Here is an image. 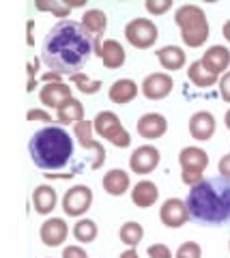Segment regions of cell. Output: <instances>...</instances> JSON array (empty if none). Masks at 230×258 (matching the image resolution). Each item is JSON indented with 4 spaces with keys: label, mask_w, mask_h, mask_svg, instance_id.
I'll list each match as a JSON object with an SVG mask.
<instances>
[{
    "label": "cell",
    "mask_w": 230,
    "mask_h": 258,
    "mask_svg": "<svg viewBox=\"0 0 230 258\" xmlns=\"http://www.w3.org/2000/svg\"><path fill=\"white\" fill-rule=\"evenodd\" d=\"M189 215L200 224H224L230 220V179H204L189 189Z\"/></svg>",
    "instance_id": "cell-2"
},
{
    "label": "cell",
    "mask_w": 230,
    "mask_h": 258,
    "mask_svg": "<svg viewBox=\"0 0 230 258\" xmlns=\"http://www.w3.org/2000/svg\"><path fill=\"white\" fill-rule=\"evenodd\" d=\"M26 43L35 45V22L33 20H28V24H26Z\"/></svg>",
    "instance_id": "cell-41"
},
{
    "label": "cell",
    "mask_w": 230,
    "mask_h": 258,
    "mask_svg": "<svg viewBox=\"0 0 230 258\" xmlns=\"http://www.w3.org/2000/svg\"><path fill=\"white\" fill-rule=\"evenodd\" d=\"M157 37H160V30H157L155 22H150L148 18H136L125 26V39L138 50L153 47Z\"/></svg>",
    "instance_id": "cell-6"
},
{
    "label": "cell",
    "mask_w": 230,
    "mask_h": 258,
    "mask_svg": "<svg viewBox=\"0 0 230 258\" xmlns=\"http://www.w3.org/2000/svg\"><path fill=\"white\" fill-rule=\"evenodd\" d=\"M174 24L181 28V39L187 47H202L209 39L207 15L198 5H183L174 13Z\"/></svg>",
    "instance_id": "cell-4"
},
{
    "label": "cell",
    "mask_w": 230,
    "mask_h": 258,
    "mask_svg": "<svg viewBox=\"0 0 230 258\" xmlns=\"http://www.w3.org/2000/svg\"><path fill=\"white\" fill-rule=\"evenodd\" d=\"M219 95H221V99H224L226 103H230V71H226L224 76L219 78Z\"/></svg>",
    "instance_id": "cell-36"
},
{
    "label": "cell",
    "mask_w": 230,
    "mask_h": 258,
    "mask_svg": "<svg viewBox=\"0 0 230 258\" xmlns=\"http://www.w3.org/2000/svg\"><path fill=\"white\" fill-rule=\"evenodd\" d=\"M37 71H39V58H30V60H28V64H26V74H28V80H35Z\"/></svg>",
    "instance_id": "cell-39"
},
{
    "label": "cell",
    "mask_w": 230,
    "mask_h": 258,
    "mask_svg": "<svg viewBox=\"0 0 230 258\" xmlns=\"http://www.w3.org/2000/svg\"><path fill=\"white\" fill-rule=\"evenodd\" d=\"M108 97L112 103H116V106H125V103H129L138 97V84L129 78H121L110 86Z\"/></svg>",
    "instance_id": "cell-18"
},
{
    "label": "cell",
    "mask_w": 230,
    "mask_h": 258,
    "mask_svg": "<svg viewBox=\"0 0 230 258\" xmlns=\"http://www.w3.org/2000/svg\"><path fill=\"white\" fill-rule=\"evenodd\" d=\"M144 7L150 15H164L172 9V3L170 0H146Z\"/></svg>",
    "instance_id": "cell-32"
},
{
    "label": "cell",
    "mask_w": 230,
    "mask_h": 258,
    "mask_svg": "<svg viewBox=\"0 0 230 258\" xmlns=\"http://www.w3.org/2000/svg\"><path fill=\"white\" fill-rule=\"evenodd\" d=\"M28 153L35 166H39L41 170H60L73 155V138L62 127H43L33 134L28 142Z\"/></svg>",
    "instance_id": "cell-3"
},
{
    "label": "cell",
    "mask_w": 230,
    "mask_h": 258,
    "mask_svg": "<svg viewBox=\"0 0 230 258\" xmlns=\"http://www.w3.org/2000/svg\"><path fill=\"white\" fill-rule=\"evenodd\" d=\"M71 82H73V86L84 95H95V93L101 91V86H104L99 80H91L89 76H84V74H73L71 76Z\"/></svg>",
    "instance_id": "cell-29"
},
{
    "label": "cell",
    "mask_w": 230,
    "mask_h": 258,
    "mask_svg": "<svg viewBox=\"0 0 230 258\" xmlns=\"http://www.w3.org/2000/svg\"><path fill=\"white\" fill-rule=\"evenodd\" d=\"M71 86L65 82H56V84H43L41 91H39V99L45 108H54L58 110L62 103L71 99Z\"/></svg>",
    "instance_id": "cell-15"
},
{
    "label": "cell",
    "mask_w": 230,
    "mask_h": 258,
    "mask_svg": "<svg viewBox=\"0 0 230 258\" xmlns=\"http://www.w3.org/2000/svg\"><path fill=\"white\" fill-rule=\"evenodd\" d=\"M28 120H41V123H52V114L47 110H41V108H33V110H28V114H26Z\"/></svg>",
    "instance_id": "cell-35"
},
{
    "label": "cell",
    "mask_w": 230,
    "mask_h": 258,
    "mask_svg": "<svg viewBox=\"0 0 230 258\" xmlns=\"http://www.w3.org/2000/svg\"><path fill=\"white\" fill-rule=\"evenodd\" d=\"M93 205V189L89 185H73L62 196V211L69 217H82Z\"/></svg>",
    "instance_id": "cell-7"
},
{
    "label": "cell",
    "mask_w": 230,
    "mask_h": 258,
    "mask_svg": "<svg viewBox=\"0 0 230 258\" xmlns=\"http://www.w3.org/2000/svg\"><path fill=\"white\" fill-rule=\"evenodd\" d=\"M187 78H189V82H192L194 86H198V88H211V86L219 84V76L213 74L202 60H196V62L189 64Z\"/></svg>",
    "instance_id": "cell-22"
},
{
    "label": "cell",
    "mask_w": 230,
    "mask_h": 258,
    "mask_svg": "<svg viewBox=\"0 0 230 258\" xmlns=\"http://www.w3.org/2000/svg\"><path fill=\"white\" fill-rule=\"evenodd\" d=\"M160 198V189L153 181H140L131 187V203L140 209H148L157 203Z\"/></svg>",
    "instance_id": "cell-19"
},
{
    "label": "cell",
    "mask_w": 230,
    "mask_h": 258,
    "mask_svg": "<svg viewBox=\"0 0 230 258\" xmlns=\"http://www.w3.org/2000/svg\"><path fill=\"white\" fill-rule=\"evenodd\" d=\"M99 235V228L97 224L89 217H80L75 224H73V237L75 241H80V243H93L95 239Z\"/></svg>",
    "instance_id": "cell-27"
},
{
    "label": "cell",
    "mask_w": 230,
    "mask_h": 258,
    "mask_svg": "<svg viewBox=\"0 0 230 258\" xmlns=\"http://www.w3.org/2000/svg\"><path fill=\"white\" fill-rule=\"evenodd\" d=\"M148 258H172V252L166 243H153L148 247Z\"/></svg>",
    "instance_id": "cell-34"
},
{
    "label": "cell",
    "mask_w": 230,
    "mask_h": 258,
    "mask_svg": "<svg viewBox=\"0 0 230 258\" xmlns=\"http://www.w3.org/2000/svg\"><path fill=\"white\" fill-rule=\"evenodd\" d=\"M174 88V82L168 74L164 71H157V74H148L140 84V91L142 95L146 97L150 101H160V99H166Z\"/></svg>",
    "instance_id": "cell-10"
},
{
    "label": "cell",
    "mask_w": 230,
    "mask_h": 258,
    "mask_svg": "<svg viewBox=\"0 0 230 258\" xmlns=\"http://www.w3.org/2000/svg\"><path fill=\"white\" fill-rule=\"evenodd\" d=\"M99 58L104 62L106 69H121L125 64V47L116 41V39H106L104 43H101V50H99Z\"/></svg>",
    "instance_id": "cell-16"
},
{
    "label": "cell",
    "mask_w": 230,
    "mask_h": 258,
    "mask_svg": "<svg viewBox=\"0 0 230 258\" xmlns=\"http://www.w3.org/2000/svg\"><path fill=\"white\" fill-rule=\"evenodd\" d=\"M155 54H157V60H160V64L166 71H179V69H183L185 62H187V56L179 45H164Z\"/></svg>",
    "instance_id": "cell-21"
},
{
    "label": "cell",
    "mask_w": 230,
    "mask_h": 258,
    "mask_svg": "<svg viewBox=\"0 0 230 258\" xmlns=\"http://www.w3.org/2000/svg\"><path fill=\"white\" fill-rule=\"evenodd\" d=\"M93 132H95V127H93V120H80L78 125H73V138L78 140V144H82L84 149H89L95 153V159H93V170H99L101 166L106 164V149H104V144L97 142L93 138Z\"/></svg>",
    "instance_id": "cell-8"
},
{
    "label": "cell",
    "mask_w": 230,
    "mask_h": 258,
    "mask_svg": "<svg viewBox=\"0 0 230 258\" xmlns=\"http://www.w3.org/2000/svg\"><path fill=\"white\" fill-rule=\"evenodd\" d=\"M189 207H187V200H181V198H168L160 209V220L164 226L168 228H181L183 224L189 222Z\"/></svg>",
    "instance_id": "cell-11"
},
{
    "label": "cell",
    "mask_w": 230,
    "mask_h": 258,
    "mask_svg": "<svg viewBox=\"0 0 230 258\" xmlns=\"http://www.w3.org/2000/svg\"><path fill=\"white\" fill-rule=\"evenodd\" d=\"M179 164L183 170H200L204 172L209 166V155L207 151H202L200 147H185L179 153Z\"/></svg>",
    "instance_id": "cell-20"
},
{
    "label": "cell",
    "mask_w": 230,
    "mask_h": 258,
    "mask_svg": "<svg viewBox=\"0 0 230 258\" xmlns=\"http://www.w3.org/2000/svg\"><path fill=\"white\" fill-rule=\"evenodd\" d=\"M202 62L217 76H224L230 67V50L224 45H211L207 52L202 54Z\"/></svg>",
    "instance_id": "cell-17"
},
{
    "label": "cell",
    "mask_w": 230,
    "mask_h": 258,
    "mask_svg": "<svg viewBox=\"0 0 230 258\" xmlns=\"http://www.w3.org/2000/svg\"><path fill=\"white\" fill-rule=\"evenodd\" d=\"M37 11H47L52 15H56V18H69L71 11H73V7L71 5H65V3H37Z\"/></svg>",
    "instance_id": "cell-30"
},
{
    "label": "cell",
    "mask_w": 230,
    "mask_h": 258,
    "mask_svg": "<svg viewBox=\"0 0 230 258\" xmlns=\"http://www.w3.org/2000/svg\"><path fill=\"white\" fill-rule=\"evenodd\" d=\"M62 258H89V254H86V249L80 245H69L62 249Z\"/></svg>",
    "instance_id": "cell-37"
},
{
    "label": "cell",
    "mask_w": 230,
    "mask_h": 258,
    "mask_svg": "<svg viewBox=\"0 0 230 258\" xmlns=\"http://www.w3.org/2000/svg\"><path fill=\"white\" fill-rule=\"evenodd\" d=\"M93 127H95V134H97L99 138L108 140L110 144H114V147H118V149H127L131 144L129 132L123 127L121 118H118L114 112H110V110L99 112V114L95 116V120H93Z\"/></svg>",
    "instance_id": "cell-5"
},
{
    "label": "cell",
    "mask_w": 230,
    "mask_h": 258,
    "mask_svg": "<svg viewBox=\"0 0 230 258\" xmlns=\"http://www.w3.org/2000/svg\"><path fill=\"white\" fill-rule=\"evenodd\" d=\"M224 123H226V127H228V132H230V110L226 112V116H224Z\"/></svg>",
    "instance_id": "cell-45"
},
{
    "label": "cell",
    "mask_w": 230,
    "mask_h": 258,
    "mask_svg": "<svg viewBox=\"0 0 230 258\" xmlns=\"http://www.w3.org/2000/svg\"><path fill=\"white\" fill-rule=\"evenodd\" d=\"M136 132L140 138H144V140H157L168 132V120H166V116L160 114V112H146V114H142L138 118Z\"/></svg>",
    "instance_id": "cell-12"
},
{
    "label": "cell",
    "mask_w": 230,
    "mask_h": 258,
    "mask_svg": "<svg viewBox=\"0 0 230 258\" xmlns=\"http://www.w3.org/2000/svg\"><path fill=\"white\" fill-rule=\"evenodd\" d=\"M221 35H224V39L230 43V20L224 24V26H221Z\"/></svg>",
    "instance_id": "cell-43"
},
{
    "label": "cell",
    "mask_w": 230,
    "mask_h": 258,
    "mask_svg": "<svg viewBox=\"0 0 230 258\" xmlns=\"http://www.w3.org/2000/svg\"><path fill=\"white\" fill-rule=\"evenodd\" d=\"M118 258H140V256H138V249L136 247H127Z\"/></svg>",
    "instance_id": "cell-42"
},
{
    "label": "cell",
    "mask_w": 230,
    "mask_h": 258,
    "mask_svg": "<svg viewBox=\"0 0 230 258\" xmlns=\"http://www.w3.org/2000/svg\"><path fill=\"white\" fill-rule=\"evenodd\" d=\"M97 39L75 20H60L45 35L41 47V60L50 71L60 76L80 74L89 58L95 54Z\"/></svg>",
    "instance_id": "cell-1"
},
{
    "label": "cell",
    "mask_w": 230,
    "mask_h": 258,
    "mask_svg": "<svg viewBox=\"0 0 230 258\" xmlns=\"http://www.w3.org/2000/svg\"><path fill=\"white\" fill-rule=\"evenodd\" d=\"M217 170H219V176H224V179H230V153L219 159Z\"/></svg>",
    "instance_id": "cell-38"
},
{
    "label": "cell",
    "mask_w": 230,
    "mask_h": 258,
    "mask_svg": "<svg viewBox=\"0 0 230 258\" xmlns=\"http://www.w3.org/2000/svg\"><path fill=\"white\" fill-rule=\"evenodd\" d=\"M181 181L192 189V187H196V185H200L204 181V172H200V170H183L181 172Z\"/></svg>",
    "instance_id": "cell-33"
},
{
    "label": "cell",
    "mask_w": 230,
    "mask_h": 258,
    "mask_svg": "<svg viewBox=\"0 0 230 258\" xmlns=\"http://www.w3.org/2000/svg\"><path fill=\"white\" fill-rule=\"evenodd\" d=\"M35 86H37V80H28V86H26V91H28V93H33V91H35Z\"/></svg>",
    "instance_id": "cell-44"
},
{
    "label": "cell",
    "mask_w": 230,
    "mask_h": 258,
    "mask_svg": "<svg viewBox=\"0 0 230 258\" xmlns=\"http://www.w3.org/2000/svg\"><path fill=\"white\" fill-rule=\"evenodd\" d=\"M82 26L89 30L93 37H101V32L108 28V15L101 9H89L82 15Z\"/></svg>",
    "instance_id": "cell-26"
},
{
    "label": "cell",
    "mask_w": 230,
    "mask_h": 258,
    "mask_svg": "<svg viewBox=\"0 0 230 258\" xmlns=\"http://www.w3.org/2000/svg\"><path fill=\"white\" fill-rule=\"evenodd\" d=\"M174 258H202V247L196 241H185L183 245H179Z\"/></svg>",
    "instance_id": "cell-31"
},
{
    "label": "cell",
    "mask_w": 230,
    "mask_h": 258,
    "mask_svg": "<svg viewBox=\"0 0 230 258\" xmlns=\"http://www.w3.org/2000/svg\"><path fill=\"white\" fill-rule=\"evenodd\" d=\"M160 159H162L160 149L153 147V144H142L129 155V168L136 174H150L160 166Z\"/></svg>",
    "instance_id": "cell-9"
},
{
    "label": "cell",
    "mask_w": 230,
    "mask_h": 258,
    "mask_svg": "<svg viewBox=\"0 0 230 258\" xmlns=\"http://www.w3.org/2000/svg\"><path fill=\"white\" fill-rule=\"evenodd\" d=\"M104 191L110 194V196H123V194L129 191L131 187V181H129V174H127L125 170H118V168H114V170L106 172L104 176Z\"/></svg>",
    "instance_id": "cell-24"
},
{
    "label": "cell",
    "mask_w": 230,
    "mask_h": 258,
    "mask_svg": "<svg viewBox=\"0 0 230 258\" xmlns=\"http://www.w3.org/2000/svg\"><path fill=\"white\" fill-rule=\"evenodd\" d=\"M58 203V194L50 185H39V187L33 191V207L37 213L41 215H50L54 209H56Z\"/></svg>",
    "instance_id": "cell-23"
},
{
    "label": "cell",
    "mask_w": 230,
    "mask_h": 258,
    "mask_svg": "<svg viewBox=\"0 0 230 258\" xmlns=\"http://www.w3.org/2000/svg\"><path fill=\"white\" fill-rule=\"evenodd\" d=\"M60 80H62V76L56 74V71H45L43 74V82L45 84H56V82H60Z\"/></svg>",
    "instance_id": "cell-40"
},
{
    "label": "cell",
    "mask_w": 230,
    "mask_h": 258,
    "mask_svg": "<svg viewBox=\"0 0 230 258\" xmlns=\"http://www.w3.org/2000/svg\"><path fill=\"white\" fill-rule=\"evenodd\" d=\"M215 129H217L215 116L207 110L196 112V114H192V118H189V136L198 142L211 140L213 136H215Z\"/></svg>",
    "instance_id": "cell-14"
},
{
    "label": "cell",
    "mask_w": 230,
    "mask_h": 258,
    "mask_svg": "<svg viewBox=\"0 0 230 258\" xmlns=\"http://www.w3.org/2000/svg\"><path fill=\"white\" fill-rule=\"evenodd\" d=\"M80 120H84V106L75 97H71L56 110V123L60 125H78Z\"/></svg>",
    "instance_id": "cell-25"
},
{
    "label": "cell",
    "mask_w": 230,
    "mask_h": 258,
    "mask_svg": "<svg viewBox=\"0 0 230 258\" xmlns=\"http://www.w3.org/2000/svg\"><path fill=\"white\" fill-rule=\"evenodd\" d=\"M142 237H144V228H142V224L138 222H125L121 226V230H118V239H121V243H125L127 247H136Z\"/></svg>",
    "instance_id": "cell-28"
},
{
    "label": "cell",
    "mask_w": 230,
    "mask_h": 258,
    "mask_svg": "<svg viewBox=\"0 0 230 258\" xmlns=\"http://www.w3.org/2000/svg\"><path fill=\"white\" fill-rule=\"evenodd\" d=\"M39 237H41L43 245L47 247H58L67 241L69 237V226L62 217H50L41 224V230H39Z\"/></svg>",
    "instance_id": "cell-13"
}]
</instances>
